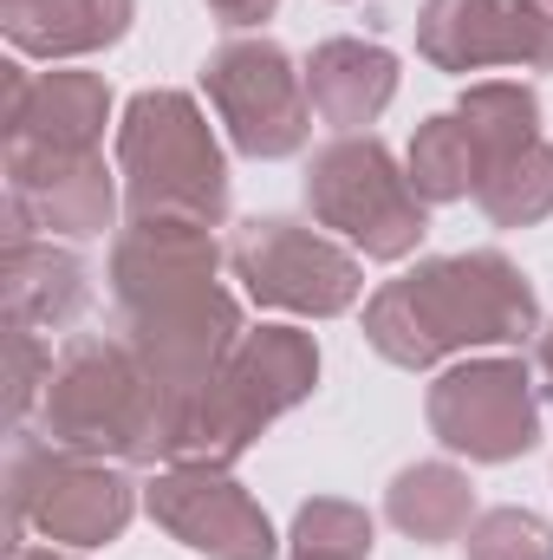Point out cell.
Masks as SVG:
<instances>
[{
    "label": "cell",
    "instance_id": "1",
    "mask_svg": "<svg viewBox=\"0 0 553 560\" xmlns=\"http://www.w3.org/2000/svg\"><path fill=\"white\" fill-rule=\"evenodd\" d=\"M313 196H319V209H326L332 222H345L372 255L411 248V235L423 229V215L398 196V176H391V163H385L378 143H345V150H332V156L319 163V176H313Z\"/></svg>",
    "mask_w": 553,
    "mask_h": 560
},
{
    "label": "cell",
    "instance_id": "7",
    "mask_svg": "<svg viewBox=\"0 0 553 560\" xmlns=\"http://www.w3.org/2000/svg\"><path fill=\"white\" fill-rule=\"evenodd\" d=\"M548 359H553V346H548Z\"/></svg>",
    "mask_w": 553,
    "mask_h": 560
},
{
    "label": "cell",
    "instance_id": "5",
    "mask_svg": "<svg viewBox=\"0 0 553 560\" xmlns=\"http://www.w3.org/2000/svg\"><path fill=\"white\" fill-rule=\"evenodd\" d=\"M313 92L339 125H358L365 112H378L391 98V59L365 52V46H326L313 66Z\"/></svg>",
    "mask_w": 553,
    "mask_h": 560
},
{
    "label": "cell",
    "instance_id": "2",
    "mask_svg": "<svg viewBox=\"0 0 553 560\" xmlns=\"http://www.w3.org/2000/svg\"><path fill=\"white\" fill-rule=\"evenodd\" d=\"M528 378L508 372V365H489V372H462L436 392V423L449 430L456 450H475V456H515L534 443V411H528Z\"/></svg>",
    "mask_w": 553,
    "mask_h": 560
},
{
    "label": "cell",
    "instance_id": "4",
    "mask_svg": "<svg viewBox=\"0 0 553 560\" xmlns=\"http://www.w3.org/2000/svg\"><path fill=\"white\" fill-rule=\"evenodd\" d=\"M242 268L255 280V293L293 300V306H345L352 300V268L339 255H326L319 242H299L286 222H255V235L242 242Z\"/></svg>",
    "mask_w": 553,
    "mask_h": 560
},
{
    "label": "cell",
    "instance_id": "3",
    "mask_svg": "<svg viewBox=\"0 0 553 560\" xmlns=\"http://www.w3.org/2000/svg\"><path fill=\"white\" fill-rule=\"evenodd\" d=\"M215 92L235 118V138L255 156H280L299 143V105H293V85H286V59L274 46H248V52H228L215 66Z\"/></svg>",
    "mask_w": 553,
    "mask_h": 560
},
{
    "label": "cell",
    "instance_id": "6",
    "mask_svg": "<svg viewBox=\"0 0 553 560\" xmlns=\"http://www.w3.org/2000/svg\"><path fill=\"white\" fill-rule=\"evenodd\" d=\"M215 7H222L228 20H255V13H268L274 0H215Z\"/></svg>",
    "mask_w": 553,
    "mask_h": 560
}]
</instances>
